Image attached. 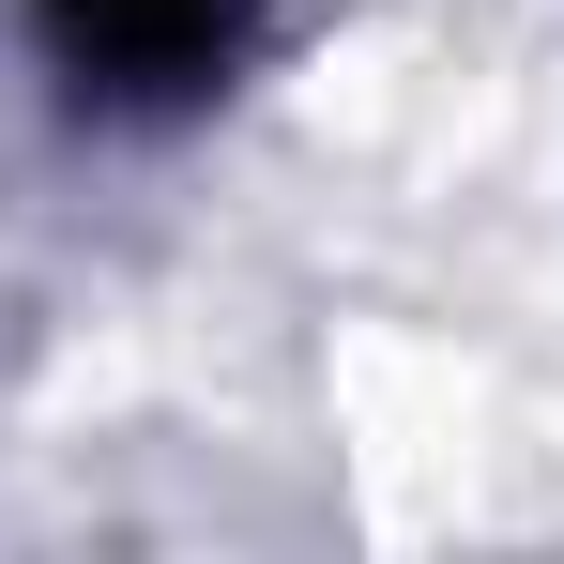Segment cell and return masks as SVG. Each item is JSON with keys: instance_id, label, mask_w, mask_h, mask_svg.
Returning <instances> with one entry per match:
<instances>
[{"instance_id": "obj_1", "label": "cell", "mask_w": 564, "mask_h": 564, "mask_svg": "<svg viewBox=\"0 0 564 564\" xmlns=\"http://www.w3.org/2000/svg\"><path fill=\"white\" fill-rule=\"evenodd\" d=\"M62 93L107 122H169V107L229 93V62L260 46V0H31Z\"/></svg>"}]
</instances>
